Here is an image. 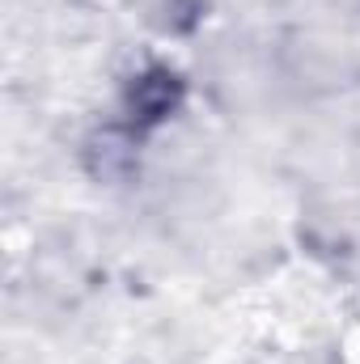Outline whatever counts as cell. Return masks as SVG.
I'll return each mask as SVG.
<instances>
[{
    "mask_svg": "<svg viewBox=\"0 0 360 364\" xmlns=\"http://www.w3.org/2000/svg\"><path fill=\"white\" fill-rule=\"evenodd\" d=\"M174 97H179V85H174V77H170V73H153V77H144V81L136 85V114L153 123V119L170 114Z\"/></svg>",
    "mask_w": 360,
    "mask_h": 364,
    "instance_id": "1",
    "label": "cell"
}]
</instances>
